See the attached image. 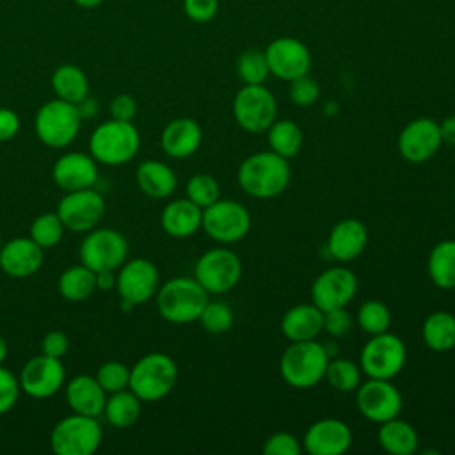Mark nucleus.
Here are the masks:
<instances>
[{
    "label": "nucleus",
    "mask_w": 455,
    "mask_h": 455,
    "mask_svg": "<svg viewBox=\"0 0 455 455\" xmlns=\"http://www.w3.org/2000/svg\"><path fill=\"white\" fill-rule=\"evenodd\" d=\"M236 180L247 196L256 199H272L288 188L291 169L288 160L277 153L258 151L240 164Z\"/></svg>",
    "instance_id": "obj_1"
},
{
    "label": "nucleus",
    "mask_w": 455,
    "mask_h": 455,
    "mask_svg": "<svg viewBox=\"0 0 455 455\" xmlns=\"http://www.w3.org/2000/svg\"><path fill=\"white\" fill-rule=\"evenodd\" d=\"M329 363L327 348L315 341H290L279 359L283 380L297 389H309L325 377Z\"/></svg>",
    "instance_id": "obj_2"
},
{
    "label": "nucleus",
    "mask_w": 455,
    "mask_h": 455,
    "mask_svg": "<svg viewBox=\"0 0 455 455\" xmlns=\"http://www.w3.org/2000/svg\"><path fill=\"white\" fill-rule=\"evenodd\" d=\"M140 148V133L133 121L108 119L98 124L89 137L91 156L103 165H123L133 160Z\"/></svg>",
    "instance_id": "obj_3"
},
{
    "label": "nucleus",
    "mask_w": 455,
    "mask_h": 455,
    "mask_svg": "<svg viewBox=\"0 0 455 455\" xmlns=\"http://www.w3.org/2000/svg\"><path fill=\"white\" fill-rule=\"evenodd\" d=\"M156 309L160 316L171 323L196 322L208 302V291L196 277H172L160 284L156 295Z\"/></svg>",
    "instance_id": "obj_4"
},
{
    "label": "nucleus",
    "mask_w": 455,
    "mask_h": 455,
    "mask_svg": "<svg viewBox=\"0 0 455 455\" xmlns=\"http://www.w3.org/2000/svg\"><path fill=\"white\" fill-rule=\"evenodd\" d=\"M178 382V364L164 352H149L130 368L128 387L140 402H158L165 398Z\"/></svg>",
    "instance_id": "obj_5"
},
{
    "label": "nucleus",
    "mask_w": 455,
    "mask_h": 455,
    "mask_svg": "<svg viewBox=\"0 0 455 455\" xmlns=\"http://www.w3.org/2000/svg\"><path fill=\"white\" fill-rule=\"evenodd\" d=\"M82 119L84 117L78 105L55 98L37 108L34 117V132L44 146L62 149L76 139Z\"/></svg>",
    "instance_id": "obj_6"
},
{
    "label": "nucleus",
    "mask_w": 455,
    "mask_h": 455,
    "mask_svg": "<svg viewBox=\"0 0 455 455\" xmlns=\"http://www.w3.org/2000/svg\"><path fill=\"white\" fill-rule=\"evenodd\" d=\"M103 439L98 418L69 414L59 419L50 432V448L57 455H92Z\"/></svg>",
    "instance_id": "obj_7"
},
{
    "label": "nucleus",
    "mask_w": 455,
    "mask_h": 455,
    "mask_svg": "<svg viewBox=\"0 0 455 455\" xmlns=\"http://www.w3.org/2000/svg\"><path fill=\"white\" fill-rule=\"evenodd\" d=\"M407 348L402 338L386 331L373 334L361 348L359 366L371 379L393 380L405 366Z\"/></svg>",
    "instance_id": "obj_8"
},
{
    "label": "nucleus",
    "mask_w": 455,
    "mask_h": 455,
    "mask_svg": "<svg viewBox=\"0 0 455 455\" xmlns=\"http://www.w3.org/2000/svg\"><path fill=\"white\" fill-rule=\"evenodd\" d=\"M201 229L215 242L231 245L245 238L251 231L249 210L233 199H217L203 208Z\"/></svg>",
    "instance_id": "obj_9"
},
{
    "label": "nucleus",
    "mask_w": 455,
    "mask_h": 455,
    "mask_svg": "<svg viewBox=\"0 0 455 455\" xmlns=\"http://www.w3.org/2000/svg\"><path fill=\"white\" fill-rule=\"evenodd\" d=\"M194 277L208 293L222 295L238 284L242 277V261L231 249L213 247L204 251L196 261Z\"/></svg>",
    "instance_id": "obj_10"
},
{
    "label": "nucleus",
    "mask_w": 455,
    "mask_h": 455,
    "mask_svg": "<svg viewBox=\"0 0 455 455\" xmlns=\"http://www.w3.org/2000/svg\"><path fill=\"white\" fill-rule=\"evenodd\" d=\"M233 117L249 133H263L277 117V101L263 84H245L233 100Z\"/></svg>",
    "instance_id": "obj_11"
},
{
    "label": "nucleus",
    "mask_w": 455,
    "mask_h": 455,
    "mask_svg": "<svg viewBox=\"0 0 455 455\" xmlns=\"http://www.w3.org/2000/svg\"><path fill=\"white\" fill-rule=\"evenodd\" d=\"M78 258L94 272L117 270L128 258V240L117 229L94 228L82 240Z\"/></svg>",
    "instance_id": "obj_12"
},
{
    "label": "nucleus",
    "mask_w": 455,
    "mask_h": 455,
    "mask_svg": "<svg viewBox=\"0 0 455 455\" xmlns=\"http://www.w3.org/2000/svg\"><path fill=\"white\" fill-rule=\"evenodd\" d=\"M355 405L361 416L380 425L400 416L403 400L391 380L368 377V380L361 382L355 389Z\"/></svg>",
    "instance_id": "obj_13"
},
{
    "label": "nucleus",
    "mask_w": 455,
    "mask_h": 455,
    "mask_svg": "<svg viewBox=\"0 0 455 455\" xmlns=\"http://www.w3.org/2000/svg\"><path fill=\"white\" fill-rule=\"evenodd\" d=\"M105 199L92 188L66 192L57 204V215L66 229L73 233H87L101 222L105 215Z\"/></svg>",
    "instance_id": "obj_14"
},
{
    "label": "nucleus",
    "mask_w": 455,
    "mask_h": 455,
    "mask_svg": "<svg viewBox=\"0 0 455 455\" xmlns=\"http://www.w3.org/2000/svg\"><path fill=\"white\" fill-rule=\"evenodd\" d=\"M160 288V272L156 265L146 258L126 259L116 275V290L121 300L139 306L156 295Z\"/></svg>",
    "instance_id": "obj_15"
},
{
    "label": "nucleus",
    "mask_w": 455,
    "mask_h": 455,
    "mask_svg": "<svg viewBox=\"0 0 455 455\" xmlns=\"http://www.w3.org/2000/svg\"><path fill=\"white\" fill-rule=\"evenodd\" d=\"M18 380L25 395L36 400H44L62 389L66 384V368L60 359L39 354L21 366Z\"/></svg>",
    "instance_id": "obj_16"
},
{
    "label": "nucleus",
    "mask_w": 455,
    "mask_h": 455,
    "mask_svg": "<svg viewBox=\"0 0 455 455\" xmlns=\"http://www.w3.org/2000/svg\"><path fill=\"white\" fill-rule=\"evenodd\" d=\"M443 144L439 123L430 117H416L398 135V153L411 164H425L435 156Z\"/></svg>",
    "instance_id": "obj_17"
},
{
    "label": "nucleus",
    "mask_w": 455,
    "mask_h": 455,
    "mask_svg": "<svg viewBox=\"0 0 455 455\" xmlns=\"http://www.w3.org/2000/svg\"><path fill=\"white\" fill-rule=\"evenodd\" d=\"M357 293V277L347 267H331L311 284V302L322 311L347 307Z\"/></svg>",
    "instance_id": "obj_18"
},
{
    "label": "nucleus",
    "mask_w": 455,
    "mask_h": 455,
    "mask_svg": "<svg viewBox=\"0 0 455 455\" xmlns=\"http://www.w3.org/2000/svg\"><path fill=\"white\" fill-rule=\"evenodd\" d=\"M267 64L272 75L281 80H293L307 75L311 68V55L304 43L293 37L274 39L265 50Z\"/></svg>",
    "instance_id": "obj_19"
},
{
    "label": "nucleus",
    "mask_w": 455,
    "mask_h": 455,
    "mask_svg": "<svg viewBox=\"0 0 455 455\" xmlns=\"http://www.w3.org/2000/svg\"><path fill=\"white\" fill-rule=\"evenodd\" d=\"M352 444L350 427L338 418H322L307 427L302 450L311 455H341Z\"/></svg>",
    "instance_id": "obj_20"
},
{
    "label": "nucleus",
    "mask_w": 455,
    "mask_h": 455,
    "mask_svg": "<svg viewBox=\"0 0 455 455\" xmlns=\"http://www.w3.org/2000/svg\"><path fill=\"white\" fill-rule=\"evenodd\" d=\"M52 178L53 183L64 192L92 188L98 181V162L91 156V153H64L55 160Z\"/></svg>",
    "instance_id": "obj_21"
},
{
    "label": "nucleus",
    "mask_w": 455,
    "mask_h": 455,
    "mask_svg": "<svg viewBox=\"0 0 455 455\" xmlns=\"http://www.w3.org/2000/svg\"><path fill=\"white\" fill-rule=\"evenodd\" d=\"M43 247L30 236H16L4 242L0 251V268L4 274L23 279L34 275L43 265Z\"/></svg>",
    "instance_id": "obj_22"
},
{
    "label": "nucleus",
    "mask_w": 455,
    "mask_h": 455,
    "mask_svg": "<svg viewBox=\"0 0 455 455\" xmlns=\"http://www.w3.org/2000/svg\"><path fill=\"white\" fill-rule=\"evenodd\" d=\"M368 243V229L359 219H343L327 236V251L338 261H354Z\"/></svg>",
    "instance_id": "obj_23"
},
{
    "label": "nucleus",
    "mask_w": 455,
    "mask_h": 455,
    "mask_svg": "<svg viewBox=\"0 0 455 455\" xmlns=\"http://www.w3.org/2000/svg\"><path fill=\"white\" fill-rule=\"evenodd\" d=\"M203 140V130L192 117H178L165 124L160 135L162 149L167 156L183 160L192 156Z\"/></svg>",
    "instance_id": "obj_24"
},
{
    "label": "nucleus",
    "mask_w": 455,
    "mask_h": 455,
    "mask_svg": "<svg viewBox=\"0 0 455 455\" xmlns=\"http://www.w3.org/2000/svg\"><path fill=\"white\" fill-rule=\"evenodd\" d=\"M66 403L76 414L100 418L107 402V391L100 386L96 377L76 375L66 382Z\"/></svg>",
    "instance_id": "obj_25"
},
{
    "label": "nucleus",
    "mask_w": 455,
    "mask_h": 455,
    "mask_svg": "<svg viewBox=\"0 0 455 455\" xmlns=\"http://www.w3.org/2000/svg\"><path fill=\"white\" fill-rule=\"evenodd\" d=\"M323 331V311L311 304H295L281 318V332L290 341L316 339Z\"/></svg>",
    "instance_id": "obj_26"
},
{
    "label": "nucleus",
    "mask_w": 455,
    "mask_h": 455,
    "mask_svg": "<svg viewBox=\"0 0 455 455\" xmlns=\"http://www.w3.org/2000/svg\"><path fill=\"white\" fill-rule=\"evenodd\" d=\"M203 208L188 197L167 203L160 215L162 229L172 238H188L201 229Z\"/></svg>",
    "instance_id": "obj_27"
},
{
    "label": "nucleus",
    "mask_w": 455,
    "mask_h": 455,
    "mask_svg": "<svg viewBox=\"0 0 455 455\" xmlns=\"http://www.w3.org/2000/svg\"><path fill=\"white\" fill-rule=\"evenodd\" d=\"M135 181L142 194L151 199L169 197L178 185L176 172L162 160H144L135 171Z\"/></svg>",
    "instance_id": "obj_28"
},
{
    "label": "nucleus",
    "mask_w": 455,
    "mask_h": 455,
    "mask_svg": "<svg viewBox=\"0 0 455 455\" xmlns=\"http://www.w3.org/2000/svg\"><path fill=\"white\" fill-rule=\"evenodd\" d=\"M377 439L380 448L391 455H412L419 446L418 430L398 416L380 423Z\"/></svg>",
    "instance_id": "obj_29"
},
{
    "label": "nucleus",
    "mask_w": 455,
    "mask_h": 455,
    "mask_svg": "<svg viewBox=\"0 0 455 455\" xmlns=\"http://www.w3.org/2000/svg\"><path fill=\"white\" fill-rule=\"evenodd\" d=\"M427 274L441 290L455 288V240H441L428 252Z\"/></svg>",
    "instance_id": "obj_30"
},
{
    "label": "nucleus",
    "mask_w": 455,
    "mask_h": 455,
    "mask_svg": "<svg viewBox=\"0 0 455 455\" xmlns=\"http://www.w3.org/2000/svg\"><path fill=\"white\" fill-rule=\"evenodd\" d=\"M52 89L57 98L78 105L89 96V80L78 66L62 64L52 73Z\"/></svg>",
    "instance_id": "obj_31"
},
{
    "label": "nucleus",
    "mask_w": 455,
    "mask_h": 455,
    "mask_svg": "<svg viewBox=\"0 0 455 455\" xmlns=\"http://www.w3.org/2000/svg\"><path fill=\"white\" fill-rule=\"evenodd\" d=\"M140 407H142L140 398L130 387H126V389L107 395L103 416L112 427L128 428L139 419Z\"/></svg>",
    "instance_id": "obj_32"
},
{
    "label": "nucleus",
    "mask_w": 455,
    "mask_h": 455,
    "mask_svg": "<svg viewBox=\"0 0 455 455\" xmlns=\"http://www.w3.org/2000/svg\"><path fill=\"white\" fill-rule=\"evenodd\" d=\"M425 345L434 352H448L455 347V315L450 311L430 313L421 327Z\"/></svg>",
    "instance_id": "obj_33"
},
{
    "label": "nucleus",
    "mask_w": 455,
    "mask_h": 455,
    "mask_svg": "<svg viewBox=\"0 0 455 455\" xmlns=\"http://www.w3.org/2000/svg\"><path fill=\"white\" fill-rule=\"evenodd\" d=\"M57 288L66 300L82 302L96 291V272L84 263L71 265L62 270Z\"/></svg>",
    "instance_id": "obj_34"
},
{
    "label": "nucleus",
    "mask_w": 455,
    "mask_h": 455,
    "mask_svg": "<svg viewBox=\"0 0 455 455\" xmlns=\"http://www.w3.org/2000/svg\"><path fill=\"white\" fill-rule=\"evenodd\" d=\"M267 140H268L270 151L290 160L300 151L304 142V133L295 121L275 119L267 130Z\"/></svg>",
    "instance_id": "obj_35"
},
{
    "label": "nucleus",
    "mask_w": 455,
    "mask_h": 455,
    "mask_svg": "<svg viewBox=\"0 0 455 455\" xmlns=\"http://www.w3.org/2000/svg\"><path fill=\"white\" fill-rule=\"evenodd\" d=\"M361 377H363V370L359 364H355L350 359L336 357L332 361L329 359L323 379H327L331 387H334L341 393H348V391H355L359 387V384L363 382Z\"/></svg>",
    "instance_id": "obj_36"
},
{
    "label": "nucleus",
    "mask_w": 455,
    "mask_h": 455,
    "mask_svg": "<svg viewBox=\"0 0 455 455\" xmlns=\"http://www.w3.org/2000/svg\"><path fill=\"white\" fill-rule=\"evenodd\" d=\"M357 325L370 336L386 332L391 325V311L384 302L370 299L357 309Z\"/></svg>",
    "instance_id": "obj_37"
},
{
    "label": "nucleus",
    "mask_w": 455,
    "mask_h": 455,
    "mask_svg": "<svg viewBox=\"0 0 455 455\" xmlns=\"http://www.w3.org/2000/svg\"><path fill=\"white\" fill-rule=\"evenodd\" d=\"M64 224L57 212H46L37 215L30 224V238L43 249L55 247L62 235H64Z\"/></svg>",
    "instance_id": "obj_38"
},
{
    "label": "nucleus",
    "mask_w": 455,
    "mask_h": 455,
    "mask_svg": "<svg viewBox=\"0 0 455 455\" xmlns=\"http://www.w3.org/2000/svg\"><path fill=\"white\" fill-rule=\"evenodd\" d=\"M197 322L210 334H224L233 327L235 315L229 304L222 300H208Z\"/></svg>",
    "instance_id": "obj_39"
},
{
    "label": "nucleus",
    "mask_w": 455,
    "mask_h": 455,
    "mask_svg": "<svg viewBox=\"0 0 455 455\" xmlns=\"http://www.w3.org/2000/svg\"><path fill=\"white\" fill-rule=\"evenodd\" d=\"M236 71L243 84H263L270 75L265 52L258 48L242 52L236 60Z\"/></svg>",
    "instance_id": "obj_40"
},
{
    "label": "nucleus",
    "mask_w": 455,
    "mask_h": 455,
    "mask_svg": "<svg viewBox=\"0 0 455 455\" xmlns=\"http://www.w3.org/2000/svg\"><path fill=\"white\" fill-rule=\"evenodd\" d=\"M185 192H187V197L192 203H196L199 208H206L213 204L217 199H220L219 181L213 176L204 172H199L188 178L185 185Z\"/></svg>",
    "instance_id": "obj_41"
},
{
    "label": "nucleus",
    "mask_w": 455,
    "mask_h": 455,
    "mask_svg": "<svg viewBox=\"0 0 455 455\" xmlns=\"http://www.w3.org/2000/svg\"><path fill=\"white\" fill-rule=\"evenodd\" d=\"M100 386L108 393L126 389L130 384V368L121 361H105L94 373Z\"/></svg>",
    "instance_id": "obj_42"
},
{
    "label": "nucleus",
    "mask_w": 455,
    "mask_h": 455,
    "mask_svg": "<svg viewBox=\"0 0 455 455\" xmlns=\"http://www.w3.org/2000/svg\"><path fill=\"white\" fill-rule=\"evenodd\" d=\"M288 94H290V100L295 105H299V107H311L320 98V85L309 75H302V76H297V78L290 80Z\"/></svg>",
    "instance_id": "obj_43"
},
{
    "label": "nucleus",
    "mask_w": 455,
    "mask_h": 455,
    "mask_svg": "<svg viewBox=\"0 0 455 455\" xmlns=\"http://www.w3.org/2000/svg\"><path fill=\"white\" fill-rule=\"evenodd\" d=\"M20 380L18 377L0 364V416L7 414L20 398Z\"/></svg>",
    "instance_id": "obj_44"
},
{
    "label": "nucleus",
    "mask_w": 455,
    "mask_h": 455,
    "mask_svg": "<svg viewBox=\"0 0 455 455\" xmlns=\"http://www.w3.org/2000/svg\"><path fill=\"white\" fill-rule=\"evenodd\" d=\"M300 451L302 443L290 432H275L263 444L265 455H300Z\"/></svg>",
    "instance_id": "obj_45"
},
{
    "label": "nucleus",
    "mask_w": 455,
    "mask_h": 455,
    "mask_svg": "<svg viewBox=\"0 0 455 455\" xmlns=\"http://www.w3.org/2000/svg\"><path fill=\"white\" fill-rule=\"evenodd\" d=\"M352 329V318L345 307L323 311V331L334 338L345 336Z\"/></svg>",
    "instance_id": "obj_46"
},
{
    "label": "nucleus",
    "mask_w": 455,
    "mask_h": 455,
    "mask_svg": "<svg viewBox=\"0 0 455 455\" xmlns=\"http://www.w3.org/2000/svg\"><path fill=\"white\" fill-rule=\"evenodd\" d=\"M183 9L192 21L206 23L219 9V0H183Z\"/></svg>",
    "instance_id": "obj_47"
},
{
    "label": "nucleus",
    "mask_w": 455,
    "mask_h": 455,
    "mask_svg": "<svg viewBox=\"0 0 455 455\" xmlns=\"http://www.w3.org/2000/svg\"><path fill=\"white\" fill-rule=\"evenodd\" d=\"M69 350V338L62 331H50L41 339V354L62 359Z\"/></svg>",
    "instance_id": "obj_48"
},
{
    "label": "nucleus",
    "mask_w": 455,
    "mask_h": 455,
    "mask_svg": "<svg viewBox=\"0 0 455 455\" xmlns=\"http://www.w3.org/2000/svg\"><path fill=\"white\" fill-rule=\"evenodd\" d=\"M108 112L112 119H119V121H133L135 114H137V103L133 100V96L123 92L117 94L110 100L108 103Z\"/></svg>",
    "instance_id": "obj_49"
},
{
    "label": "nucleus",
    "mask_w": 455,
    "mask_h": 455,
    "mask_svg": "<svg viewBox=\"0 0 455 455\" xmlns=\"http://www.w3.org/2000/svg\"><path fill=\"white\" fill-rule=\"evenodd\" d=\"M21 121L20 116L7 107H0V142H7L14 139L20 132Z\"/></svg>",
    "instance_id": "obj_50"
},
{
    "label": "nucleus",
    "mask_w": 455,
    "mask_h": 455,
    "mask_svg": "<svg viewBox=\"0 0 455 455\" xmlns=\"http://www.w3.org/2000/svg\"><path fill=\"white\" fill-rule=\"evenodd\" d=\"M112 288H116V274H114V270L96 272V290L108 291Z\"/></svg>",
    "instance_id": "obj_51"
},
{
    "label": "nucleus",
    "mask_w": 455,
    "mask_h": 455,
    "mask_svg": "<svg viewBox=\"0 0 455 455\" xmlns=\"http://www.w3.org/2000/svg\"><path fill=\"white\" fill-rule=\"evenodd\" d=\"M439 128H441L443 142L455 146V116H450L443 123H439Z\"/></svg>",
    "instance_id": "obj_52"
},
{
    "label": "nucleus",
    "mask_w": 455,
    "mask_h": 455,
    "mask_svg": "<svg viewBox=\"0 0 455 455\" xmlns=\"http://www.w3.org/2000/svg\"><path fill=\"white\" fill-rule=\"evenodd\" d=\"M78 110H80V114H82V117H92L94 112H96V103H94V100H91V98L87 96L84 101L78 103Z\"/></svg>",
    "instance_id": "obj_53"
},
{
    "label": "nucleus",
    "mask_w": 455,
    "mask_h": 455,
    "mask_svg": "<svg viewBox=\"0 0 455 455\" xmlns=\"http://www.w3.org/2000/svg\"><path fill=\"white\" fill-rule=\"evenodd\" d=\"M76 5L80 7H85V9H92V7H98L103 0H73Z\"/></svg>",
    "instance_id": "obj_54"
},
{
    "label": "nucleus",
    "mask_w": 455,
    "mask_h": 455,
    "mask_svg": "<svg viewBox=\"0 0 455 455\" xmlns=\"http://www.w3.org/2000/svg\"><path fill=\"white\" fill-rule=\"evenodd\" d=\"M7 352H9L7 341H5V338L0 334V364H4V361L7 359Z\"/></svg>",
    "instance_id": "obj_55"
},
{
    "label": "nucleus",
    "mask_w": 455,
    "mask_h": 455,
    "mask_svg": "<svg viewBox=\"0 0 455 455\" xmlns=\"http://www.w3.org/2000/svg\"><path fill=\"white\" fill-rule=\"evenodd\" d=\"M2 245H4V240H2V235H0V251H2Z\"/></svg>",
    "instance_id": "obj_56"
},
{
    "label": "nucleus",
    "mask_w": 455,
    "mask_h": 455,
    "mask_svg": "<svg viewBox=\"0 0 455 455\" xmlns=\"http://www.w3.org/2000/svg\"><path fill=\"white\" fill-rule=\"evenodd\" d=\"M453 197H455V187H453Z\"/></svg>",
    "instance_id": "obj_57"
}]
</instances>
